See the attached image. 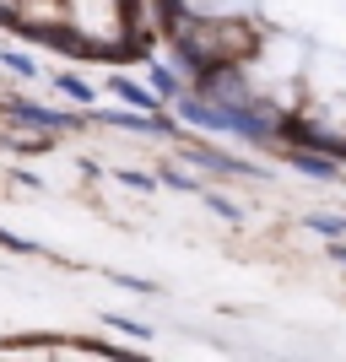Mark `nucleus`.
Instances as JSON below:
<instances>
[{
	"label": "nucleus",
	"mask_w": 346,
	"mask_h": 362,
	"mask_svg": "<svg viewBox=\"0 0 346 362\" xmlns=\"http://www.w3.org/2000/svg\"><path fill=\"white\" fill-rule=\"evenodd\" d=\"M114 92H120V98H130V103H151V92L130 87V81H114Z\"/></svg>",
	"instance_id": "nucleus-1"
}]
</instances>
